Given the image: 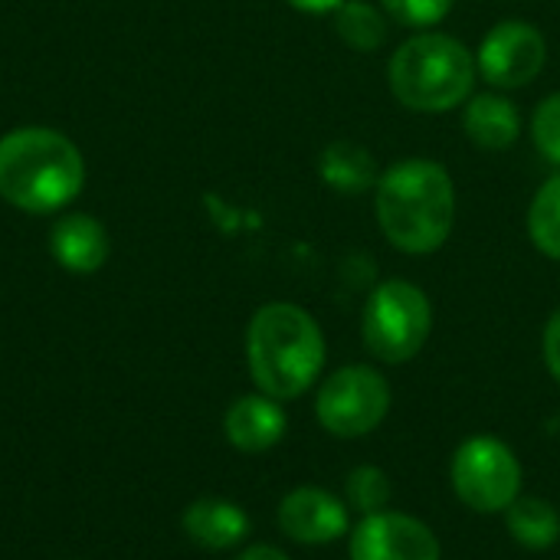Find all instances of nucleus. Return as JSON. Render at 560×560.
<instances>
[{
    "label": "nucleus",
    "mask_w": 560,
    "mask_h": 560,
    "mask_svg": "<svg viewBox=\"0 0 560 560\" xmlns=\"http://www.w3.org/2000/svg\"><path fill=\"white\" fill-rule=\"evenodd\" d=\"M374 217L387 243L407 256L436 253L456 226V184L440 161L404 158L374 187Z\"/></svg>",
    "instance_id": "f257e3e1"
},
{
    "label": "nucleus",
    "mask_w": 560,
    "mask_h": 560,
    "mask_svg": "<svg viewBox=\"0 0 560 560\" xmlns=\"http://www.w3.org/2000/svg\"><path fill=\"white\" fill-rule=\"evenodd\" d=\"M279 528L299 545H331L348 535V505L325 489L299 486L279 505Z\"/></svg>",
    "instance_id": "9d476101"
},
{
    "label": "nucleus",
    "mask_w": 560,
    "mask_h": 560,
    "mask_svg": "<svg viewBox=\"0 0 560 560\" xmlns=\"http://www.w3.org/2000/svg\"><path fill=\"white\" fill-rule=\"evenodd\" d=\"M476 79V52L440 30H423L404 39L387 66L394 98L420 115H443L466 105Z\"/></svg>",
    "instance_id": "20e7f679"
},
{
    "label": "nucleus",
    "mask_w": 560,
    "mask_h": 560,
    "mask_svg": "<svg viewBox=\"0 0 560 560\" xmlns=\"http://www.w3.org/2000/svg\"><path fill=\"white\" fill-rule=\"evenodd\" d=\"M285 427H289L285 410L279 407V400H272L266 394L240 397L223 417V433L240 453L272 450L285 436Z\"/></svg>",
    "instance_id": "f8f14e48"
},
{
    "label": "nucleus",
    "mask_w": 560,
    "mask_h": 560,
    "mask_svg": "<svg viewBox=\"0 0 560 560\" xmlns=\"http://www.w3.org/2000/svg\"><path fill=\"white\" fill-rule=\"evenodd\" d=\"M52 259L75 276L98 272L108 259V233L89 213H62L49 233Z\"/></svg>",
    "instance_id": "9b49d317"
},
{
    "label": "nucleus",
    "mask_w": 560,
    "mask_h": 560,
    "mask_svg": "<svg viewBox=\"0 0 560 560\" xmlns=\"http://www.w3.org/2000/svg\"><path fill=\"white\" fill-rule=\"evenodd\" d=\"M184 532L194 545L207 551H226L249 535V518L240 505L226 499H197L184 512Z\"/></svg>",
    "instance_id": "4468645a"
},
{
    "label": "nucleus",
    "mask_w": 560,
    "mask_h": 560,
    "mask_svg": "<svg viewBox=\"0 0 560 560\" xmlns=\"http://www.w3.org/2000/svg\"><path fill=\"white\" fill-rule=\"evenodd\" d=\"M528 240L548 259L560 262V171L548 177L528 203Z\"/></svg>",
    "instance_id": "a211bd4d"
},
{
    "label": "nucleus",
    "mask_w": 560,
    "mask_h": 560,
    "mask_svg": "<svg viewBox=\"0 0 560 560\" xmlns=\"http://www.w3.org/2000/svg\"><path fill=\"white\" fill-rule=\"evenodd\" d=\"M545 62H548V39L528 20H499L476 49L479 75L499 92L535 82Z\"/></svg>",
    "instance_id": "6e6552de"
},
{
    "label": "nucleus",
    "mask_w": 560,
    "mask_h": 560,
    "mask_svg": "<svg viewBox=\"0 0 560 560\" xmlns=\"http://www.w3.org/2000/svg\"><path fill=\"white\" fill-rule=\"evenodd\" d=\"M246 364L259 394L295 400L325 368V335L302 305L269 302L249 318Z\"/></svg>",
    "instance_id": "7ed1b4c3"
},
{
    "label": "nucleus",
    "mask_w": 560,
    "mask_h": 560,
    "mask_svg": "<svg viewBox=\"0 0 560 560\" xmlns=\"http://www.w3.org/2000/svg\"><path fill=\"white\" fill-rule=\"evenodd\" d=\"M450 482L463 505L482 515H495L518 499L522 466L502 440L472 436L453 453Z\"/></svg>",
    "instance_id": "423d86ee"
},
{
    "label": "nucleus",
    "mask_w": 560,
    "mask_h": 560,
    "mask_svg": "<svg viewBox=\"0 0 560 560\" xmlns=\"http://www.w3.org/2000/svg\"><path fill=\"white\" fill-rule=\"evenodd\" d=\"M85 184V161L56 128H13L0 138V197L23 213L69 207Z\"/></svg>",
    "instance_id": "f03ea898"
},
{
    "label": "nucleus",
    "mask_w": 560,
    "mask_h": 560,
    "mask_svg": "<svg viewBox=\"0 0 560 560\" xmlns=\"http://www.w3.org/2000/svg\"><path fill=\"white\" fill-rule=\"evenodd\" d=\"M532 141H535V151L560 171V92L545 95L535 105V115H532Z\"/></svg>",
    "instance_id": "412c9836"
},
{
    "label": "nucleus",
    "mask_w": 560,
    "mask_h": 560,
    "mask_svg": "<svg viewBox=\"0 0 560 560\" xmlns=\"http://www.w3.org/2000/svg\"><path fill=\"white\" fill-rule=\"evenodd\" d=\"M345 492H348L351 509H358L361 515H374V512H384L390 502V479L377 466H358L345 479Z\"/></svg>",
    "instance_id": "6ab92c4d"
},
{
    "label": "nucleus",
    "mask_w": 560,
    "mask_h": 560,
    "mask_svg": "<svg viewBox=\"0 0 560 560\" xmlns=\"http://www.w3.org/2000/svg\"><path fill=\"white\" fill-rule=\"evenodd\" d=\"M335 30L345 46L358 52H374L387 43V13L368 0H345L335 10Z\"/></svg>",
    "instance_id": "f3484780"
},
{
    "label": "nucleus",
    "mask_w": 560,
    "mask_h": 560,
    "mask_svg": "<svg viewBox=\"0 0 560 560\" xmlns=\"http://www.w3.org/2000/svg\"><path fill=\"white\" fill-rule=\"evenodd\" d=\"M318 177L335 194L358 197V194H368V190L377 187L381 167H377V158L364 144H358V141H331L318 154Z\"/></svg>",
    "instance_id": "2eb2a0df"
},
{
    "label": "nucleus",
    "mask_w": 560,
    "mask_h": 560,
    "mask_svg": "<svg viewBox=\"0 0 560 560\" xmlns=\"http://www.w3.org/2000/svg\"><path fill=\"white\" fill-rule=\"evenodd\" d=\"M463 131L479 151H505L522 135V115L509 95L495 92H472L463 105Z\"/></svg>",
    "instance_id": "ddd939ff"
},
{
    "label": "nucleus",
    "mask_w": 560,
    "mask_h": 560,
    "mask_svg": "<svg viewBox=\"0 0 560 560\" xmlns=\"http://www.w3.org/2000/svg\"><path fill=\"white\" fill-rule=\"evenodd\" d=\"M440 541L413 515L374 512L351 532V560H440Z\"/></svg>",
    "instance_id": "1a4fd4ad"
},
{
    "label": "nucleus",
    "mask_w": 560,
    "mask_h": 560,
    "mask_svg": "<svg viewBox=\"0 0 560 560\" xmlns=\"http://www.w3.org/2000/svg\"><path fill=\"white\" fill-rule=\"evenodd\" d=\"M387 413H390V384L381 371L368 364H351L335 371L322 384L315 400L318 423L338 440L368 436L384 423Z\"/></svg>",
    "instance_id": "0eeeda50"
},
{
    "label": "nucleus",
    "mask_w": 560,
    "mask_h": 560,
    "mask_svg": "<svg viewBox=\"0 0 560 560\" xmlns=\"http://www.w3.org/2000/svg\"><path fill=\"white\" fill-rule=\"evenodd\" d=\"M453 7H456V0H381V10L394 23H400L413 33L440 26L453 13Z\"/></svg>",
    "instance_id": "aec40b11"
},
{
    "label": "nucleus",
    "mask_w": 560,
    "mask_h": 560,
    "mask_svg": "<svg viewBox=\"0 0 560 560\" xmlns=\"http://www.w3.org/2000/svg\"><path fill=\"white\" fill-rule=\"evenodd\" d=\"M430 331H433V302L417 282L387 279L368 295L361 335L377 361L404 364L417 358Z\"/></svg>",
    "instance_id": "39448f33"
},
{
    "label": "nucleus",
    "mask_w": 560,
    "mask_h": 560,
    "mask_svg": "<svg viewBox=\"0 0 560 560\" xmlns=\"http://www.w3.org/2000/svg\"><path fill=\"white\" fill-rule=\"evenodd\" d=\"M345 0H289V7L302 13H335Z\"/></svg>",
    "instance_id": "5701e85b"
},
{
    "label": "nucleus",
    "mask_w": 560,
    "mask_h": 560,
    "mask_svg": "<svg viewBox=\"0 0 560 560\" xmlns=\"http://www.w3.org/2000/svg\"><path fill=\"white\" fill-rule=\"evenodd\" d=\"M541 348H545V364H548L551 377L560 384V308L548 318V325H545Z\"/></svg>",
    "instance_id": "4be33fe9"
},
{
    "label": "nucleus",
    "mask_w": 560,
    "mask_h": 560,
    "mask_svg": "<svg viewBox=\"0 0 560 560\" xmlns=\"http://www.w3.org/2000/svg\"><path fill=\"white\" fill-rule=\"evenodd\" d=\"M236 560H289V555H282L272 545H253V548H246Z\"/></svg>",
    "instance_id": "b1692460"
},
{
    "label": "nucleus",
    "mask_w": 560,
    "mask_h": 560,
    "mask_svg": "<svg viewBox=\"0 0 560 560\" xmlns=\"http://www.w3.org/2000/svg\"><path fill=\"white\" fill-rule=\"evenodd\" d=\"M509 532L528 551H548L560 538V512L548 499H515L509 509Z\"/></svg>",
    "instance_id": "dca6fc26"
}]
</instances>
